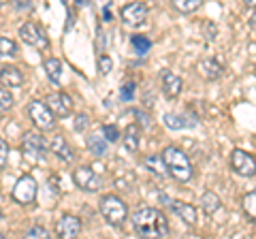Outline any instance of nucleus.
<instances>
[{
	"instance_id": "nucleus-1",
	"label": "nucleus",
	"mask_w": 256,
	"mask_h": 239,
	"mask_svg": "<svg viewBox=\"0 0 256 239\" xmlns=\"http://www.w3.org/2000/svg\"><path fill=\"white\" fill-rule=\"evenodd\" d=\"M132 226L134 233L141 237H166L169 235V220L162 212L154 207H139L132 214Z\"/></svg>"
},
{
	"instance_id": "nucleus-2",
	"label": "nucleus",
	"mask_w": 256,
	"mask_h": 239,
	"mask_svg": "<svg viewBox=\"0 0 256 239\" xmlns=\"http://www.w3.org/2000/svg\"><path fill=\"white\" fill-rule=\"evenodd\" d=\"M162 158H164L166 171H169L173 180L182 182V184H186V182L192 180V164L188 160V156L184 154L180 148H164Z\"/></svg>"
},
{
	"instance_id": "nucleus-3",
	"label": "nucleus",
	"mask_w": 256,
	"mask_h": 239,
	"mask_svg": "<svg viewBox=\"0 0 256 239\" xmlns=\"http://www.w3.org/2000/svg\"><path fill=\"white\" fill-rule=\"evenodd\" d=\"M98 210L102 214V218H105L111 226H120L128 216L126 203L116 194H105L102 196L100 203H98Z\"/></svg>"
},
{
	"instance_id": "nucleus-4",
	"label": "nucleus",
	"mask_w": 256,
	"mask_h": 239,
	"mask_svg": "<svg viewBox=\"0 0 256 239\" xmlns=\"http://www.w3.org/2000/svg\"><path fill=\"white\" fill-rule=\"evenodd\" d=\"M28 118H30V122L43 132L45 130H54V126H56L54 111L50 109L47 102H41V100H32L28 105Z\"/></svg>"
},
{
	"instance_id": "nucleus-5",
	"label": "nucleus",
	"mask_w": 256,
	"mask_h": 239,
	"mask_svg": "<svg viewBox=\"0 0 256 239\" xmlns=\"http://www.w3.org/2000/svg\"><path fill=\"white\" fill-rule=\"evenodd\" d=\"M36 192H38L36 180L32 178V175H22V178L15 182L11 196H13V201L20 205H32L36 201Z\"/></svg>"
},
{
	"instance_id": "nucleus-6",
	"label": "nucleus",
	"mask_w": 256,
	"mask_h": 239,
	"mask_svg": "<svg viewBox=\"0 0 256 239\" xmlns=\"http://www.w3.org/2000/svg\"><path fill=\"white\" fill-rule=\"evenodd\" d=\"M73 180L79 190H84V192H98L102 188V180L98 173H94V169L90 166H77L73 171Z\"/></svg>"
},
{
	"instance_id": "nucleus-7",
	"label": "nucleus",
	"mask_w": 256,
	"mask_h": 239,
	"mask_svg": "<svg viewBox=\"0 0 256 239\" xmlns=\"http://www.w3.org/2000/svg\"><path fill=\"white\" fill-rule=\"evenodd\" d=\"M22 148H24V154H28L30 158H34V160H45L47 156V141L43 134L38 132H26L22 137Z\"/></svg>"
},
{
	"instance_id": "nucleus-8",
	"label": "nucleus",
	"mask_w": 256,
	"mask_h": 239,
	"mask_svg": "<svg viewBox=\"0 0 256 239\" xmlns=\"http://www.w3.org/2000/svg\"><path fill=\"white\" fill-rule=\"evenodd\" d=\"M230 169H233L239 178H252L256 173V160L252 154L244 152V150H233V152H230Z\"/></svg>"
},
{
	"instance_id": "nucleus-9",
	"label": "nucleus",
	"mask_w": 256,
	"mask_h": 239,
	"mask_svg": "<svg viewBox=\"0 0 256 239\" xmlns=\"http://www.w3.org/2000/svg\"><path fill=\"white\" fill-rule=\"evenodd\" d=\"M120 18L128 28H139L148 20V4L146 2H128L122 6Z\"/></svg>"
},
{
	"instance_id": "nucleus-10",
	"label": "nucleus",
	"mask_w": 256,
	"mask_h": 239,
	"mask_svg": "<svg viewBox=\"0 0 256 239\" xmlns=\"http://www.w3.org/2000/svg\"><path fill=\"white\" fill-rule=\"evenodd\" d=\"M20 38L26 45H30V47H41V50L50 45L45 32L36 26V24H32V22H26V24H22V26H20Z\"/></svg>"
},
{
	"instance_id": "nucleus-11",
	"label": "nucleus",
	"mask_w": 256,
	"mask_h": 239,
	"mask_svg": "<svg viewBox=\"0 0 256 239\" xmlns=\"http://www.w3.org/2000/svg\"><path fill=\"white\" fill-rule=\"evenodd\" d=\"M47 105H50V109L54 111L56 118H68L70 114H73V98L68 96L66 92H54L47 96Z\"/></svg>"
},
{
	"instance_id": "nucleus-12",
	"label": "nucleus",
	"mask_w": 256,
	"mask_h": 239,
	"mask_svg": "<svg viewBox=\"0 0 256 239\" xmlns=\"http://www.w3.org/2000/svg\"><path fill=\"white\" fill-rule=\"evenodd\" d=\"M56 233H58V237H64V239L77 237L82 233V220L73 216V214H64L58 220V224H56Z\"/></svg>"
},
{
	"instance_id": "nucleus-13",
	"label": "nucleus",
	"mask_w": 256,
	"mask_h": 239,
	"mask_svg": "<svg viewBox=\"0 0 256 239\" xmlns=\"http://www.w3.org/2000/svg\"><path fill=\"white\" fill-rule=\"evenodd\" d=\"M164 196V194H162ZM164 201H166V205L171 207V210L178 214V216L186 222V224H190V226H194L196 224V220H198V216H196V207H192L190 203H184V201H171V198H166L164 196Z\"/></svg>"
},
{
	"instance_id": "nucleus-14",
	"label": "nucleus",
	"mask_w": 256,
	"mask_h": 239,
	"mask_svg": "<svg viewBox=\"0 0 256 239\" xmlns=\"http://www.w3.org/2000/svg\"><path fill=\"white\" fill-rule=\"evenodd\" d=\"M182 88H184V82L180 75L171 73V70H164L162 73V94L166 98H178L182 94Z\"/></svg>"
},
{
	"instance_id": "nucleus-15",
	"label": "nucleus",
	"mask_w": 256,
	"mask_h": 239,
	"mask_svg": "<svg viewBox=\"0 0 256 239\" xmlns=\"http://www.w3.org/2000/svg\"><path fill=\"white\" fill-rule=\"evenodd\" d=\"M222 73H224V66L216 58H205V60L198 62V75H201L203 79H207V82L220 79Z\"/></svg>"
},
{
	"instance_id": "nucleus-16",
	"label": "nucleus",
	"mask_w": 256,
	"mask_h": 239,
	"mask_svg": "<svg viewBox=\"0 0 256 239\" xmlns=\"http://www.w3.org/2000/svg\"><path fill=\"white\" fill-rule=\"evenodd\" d=\"M50 148H52V152L58 156L62 162H73L75 152L70 150V146L66 143V139H64L62 134H56V137L52 139V143H50Z\"/></svg>"
},
{
	"instance_id": "nucleus-17",
	"label": "nucleus",
	"mask_w": 256,
	"mask_h": 239,
	"mask_svg": "<svg viewBox=\"0 0 256 239\" xmlns=\"http://www.w3.org/2000/svg\"><path fill=\"white\" fill-rule=\"evenodd\" d=\"M141 128L137 124H130L128 128L124 130V134H122V148H124V152H128V154H134L139 150V141H141Z\"/></svg>"
},
{
	"instance_id": "nucleus-18",
	"label": "nucleus",
	"mask_w": 256,
	"mask_h": 239,
	"mask_svg": "<svg viewBox=\"0 0 256 239\" xmlns=\"http://www.w3.org/2000/svg\"><path fill=\"white\" fill-rule=\"evenodd\" d=\"M88 150L96 156V158H102L107 154V150H109V141L107 137L100 132H94V134H88Z\"/></svg>"
},
{
	"instance_id": "nucleus-19",
	"label": "nucleus",
	"mask_w": 256,
	"mask_h": 239,
	"mask_svg": "<svg viewBox=\"0 0 256 239\" xmlns=\"http://www.w3.org/2000/svg\"><path fill=\"white\" fill-rule=\"evenodd\" d=\"M0 84L4 88H22L24 86V75L20 68L15 66H4L0 68Z\"/></svg>"
},
{
	"instance_id": "nucleus-20",
	"label": "nucleus",
	"mask_w": 256,
	"mask_h": 239,
	"mask_svg": "<svg viewBox=\"0 0 256 239\" xmlns=\"http://www.w3.org/2000/svg\"><path fill=\"white\" fill-rule=\"evenodd\" d=\"M162 120H164L166 128H171V130L192 128V126H196V124H198V120H196V118H192V120H188L186 116H178V114H166V116H164Z\"/></svg>"
},
{
	"instance_id": "nucleus-21",
	"label": "nucleus",
	"mask_w": 256,
	"mask_h": 239,
	"mask_svg": "<svg viewBox=\"0 0 256 239\" xmlns=\"http://www.w3.org/2000/svg\"><path fill=\"white\" fill-rule=\"evenodd\" d=\"M43 68H45V75L50 77V82L56 84V86H60V79H62V62L60 58H47L43 62Z\"/></svg>"
},
{
	"instance_id": "nucleus-22",
	"label": "nucleus",
	"mask_w": 256,
	"mask_h": 239,
	"mask_svg": "<svg viewBox=\"0 0 256 239\" xmlns=\"http://www.w3.org/2000/svg\"><path fill=\"white\" fill-rule=\"evenodd\" d=\"M220 207H222V201H220V196L216 192H205L201 196V210L207 214V216H214Z\"/></svg>"
},
{
	"instance_id": "nucleus-23",
	"label": "nucleus",
	"mask_w": 256,
	"mask_h": 239,
	"mask_svg": "<svg viewBox=\"0 0 256 239\" xmlns=\"http://www.w3.org/2000/svg\"><path fill=\"white\" fill-rule=\"evenodd\" d=\"M146 166L148 169L158 175V178H164V175H169V171H166V164H164V158L162 154H154V156H148L146 158Z\"/></svg>"
},
{
	"instance_id": "nucleus-24",
	"label": "nucleus",
	"mask_w": 256,
	"mask_h": 239,
	"mask_svg": "<svg viewBox=\"0 0 256 239\" xmlns=\"http://www.w3.org/2000/svg\"><path fill=\"white\" fill-rule=\"evenodd\" d=\"M171 4H173V9L178 13L190 15V13H194L198 6L203 4V0H171Z\"/></svg>"
},
{
	"instance_id": "nucleus-25",
	"label": "nucleus",
	"mask_w": 256,
	"mask_h": 239,
	"mask_svg": "<svg viewBox=\"0 0 256 239\" xmlns=\"http://www.w3.org/2000/svg\"><path fill=\"white\" fill-rule=\"evenodd\" d=\"M18 56V43L13 38L0 36V58H15Z\"/></svg>"
},
{
	"instance_id": "nucleus-26",
	"label": "nucleus",
	"mask_w": 256,
	"mask_h": 239,
	"mask_svg": "<svg viewBox=\"0 0 256 239\" xmlns=\"http://www.w3.org/2000/svg\"><path fill=\"white\" fill-rule=\"evenodd\" d=\"M130 45H132V50L137 52L139 56H146L152 50V41H150L148 36H143V34H134L130 38Z\"/></svg>"
},
{
	"instance_id": "nucleus-27",
	"label": "nucleus",
	"mask_w": 256,
	"mask_h": 239,
	"mask_svg": "<svg viewBox=\"0 0 256 239\" xmlns=\"http://www.w3.org/2000/svg\"><path fill=\"white\" fill-rule=\"evenodd\" d=\"M244 212L252 222H256V190L244 196Z\"/></svg>"
},
{
	"instance_id": "nucleus-28",
	"label": "nucleus",
	"mask_w": 256,
	"mask_h": 239,
	"mask_svg": "<svg viewBox=\"0 0 256 239\" xmlns=\"http://www.w3.org/2000/svg\"><path fill=\"white\" fill-rule=\"evenodd\" d=\"M134 90H137V84H134V82L122 84V88H120V100L130 102V100L134 98Z\"/></svg>"
},
{
	"instance_id": "nucleus-29",
	"label": "nucleus",
	"mask_w": 256,
	"mask_h": 239,
	"mask_svg": "<svg viewBox=\"0 0 256 239\" xmlns=\"http://www.w3.org/2000/svg\"><path fill=\"white\" fill-rule=\"evenodd\" d=\"M13 94L9 90H4V88H0V114H4V111H9L13 107Z\"/></svg>"
},
{
	"instance_id": "nucleus-30",
	"label": "nucleus",
	"mask_w": 256,
	"mask_h": 239,
	"mask_svg": "<svg viewBox=\"0 0 256 239\" xmlns=\"http://www.w3.org/2000/svg\"><path fill=\"white\" fill-rule=\"evenodd\" d=\"M100 130H102V134L107 137V141H109V143H116L120 137H122V134H120V128H118L116 124H105Z\"/></svg>"
},
{
	"instance_id": "nucleus-31",
	"label": "nucleus",
	"mask_w": 256,
	"mask_h": 239,
	"mask_svg": "<svg viewBox=\"0 0 256 239\" xmlns=\"http://www.w3.org/2000/svg\"><path fill=\"white\" fill-rule=\"evenodd\" d=\"M111 68H114V60H111L109 56L100 54V56H98V73H100V75H109Z\"/></svg>"
},
{
	"instance_id": "nucleus-32",
	"label": "nucleus",
	"mask_w": 256,
	"mask_h": 239,
	"mask_svg": "<svg viewBox=\"0 0 256 239\" xmlns=\"http://www.w3.org/2000/svg\"><path fill=\"white\" fill-rule=\"evenodd\" d=\"M6 162H9V146L4 139H0V169H4Z\"/></svg>"
},
{
	"instance_id": "nucleus-33",
	"label": "nucleus",
	"mask_w": 256,
	"mask_h": 239,
	"mask_svg": "<svg viewBox=\"0 0 256 239\" xmlns=\"http://www.w3.org/2000/svg\"><path fill=\"white\" fill-rule=\"evenodd\" d=\"M88 126H90V118H88L86 114H79V116L75 118V130H77V132H84Z\"/></svg>"
},
{
	"instance_id": "nucleus-34",
	"label": "nucleus",
	"mask_w": 256,
	"mask_h": 239,
	"mask_svg": "<svg viewBox=\"0 0 256 239\" xmlns=\"http://www.w3.org/2000/svg\"><path fill=\"white\" fill-rule=\"evenodd\" d=\"M13 6H15V11H22V13H26V11H32L34 9V4H32V0H11Z\"/></svg>"
},
{
	"instance_id": "nucleus-35",
	"label": "nucleus",
	"mask_w": 256,
	"mask_h": 239,
	"mask_svg": "<svg viewBox=\"0 0 256 239\" xmlns=\"http://www.w3.org/2000/svg\"><path fill=\"white\" fill-rule=\"evenodd\" d=\"M26 237H50L45 226H32L26 230Z\"/></svg>"
},
{
	"instance_id": "nucleus-36",
	"label": "nucleus",
	"mask_w": 256,
	"mask_h": 239,
	"mask_svg": "<svg viewBox=\"0 0 256 239\" xmlns=\"http://www.w3.org/2000/svg\"><path fill=\"white\" fill-rule=\"evenodd\" d=\"M132 114H134V116H137V122H139V126H146V128H148V126L152 124V120H150V116H148V114H143V111H141V109H134V111H132Z\"/></svg>"
},
{
	"instance_id": "nucleus-37",
	"label": "nucleus",
	"mask_w": 256,
	"mask_h": 239,
	"mask_svg": "<svg viewBox=\"0 0 256 239\" xmlns=\"http://www.w3.org/2000/svg\"><path fill=\"white\" fill-rule=\"evenodd\" d=\"M102 20H105V22L114 20V15H111V4H105V9H102Z\"/></svg>"
},
{
	"instance_id": "nucleus-38",
	"label": "nucleus",
	"mask_w": 256,
	"mask_h": 239,
	"mask_svg": "<svg viewBox=\"0 0 256 239\" xmlns=\"http://www.w3.org/2000/svg\"><path fill=\"white\" fill-rule=\"evenodd\" d=\"M205 28H207V30H210V32H207L205 36H207V38H216V26H212V24H207V26H205Z\"/></svg>"
},
{
	"instance_id": "nucleus-39",
	"label": "nucleus",
	"mask_w": 256,
	"mask_h": 239,
	"mask_svg": "<svg viewBox=\"0 0 256 239\" xmlns=\"http://www.w3.org/2000/svg\"><path fill=\"white\" fill-rule=\"evenodd\" d=\"M244 2H246V6H250V9L256 6V0H244Z\"/></svg>"
},
{
	"instance_id": "nucleus-40",
	"label": "nucleus",
	"mask_w": 256,
	"mask_h": 239,
	"mask_svg": "<svg viewBox=\"0 0 256 239\" xmlns=\"http://www.w3.org/2000/svg\"><path fill=\"white\" fill-rule=\"evenodd\" d=\"M6 2H9V0H0V6H2V4H6Z\"/></svg>"
},
{
	"instance_id": "nucleus-41",
	"label": "nucleus",
	"mask_w": 256,
	"mask_h": 239,
	"mask_svg": "<svg viewBox=\"0 0 256 239\" xmlns=\"http://www.w3.org/2000/svg\"><path fill=\"white\" fill-rule=\"evenodd\" d=\"M60 2H62V4H68V2H70V0H60Z\"/></svg>"
},
{
	"instance_id": "nucleus-42",
	"label": "nucleus",
	"mask_w": 256,
	"mask_h": 239,
	"mask_svg": "<svg viewBox=\"0 0 256 239\" xmlns=\"http://www.w3.org/2000/svg\"><path fill=\"white\" fill-rule=\"evenodd\" d=\"M77 2H79V4H84V2H86V0H77Z\"/></svg>"
},
{
	"instance_id": "nucleus-43",
	"label": "nucleus",
	"mask_w": 256,
	"mask_h": 239,
	"mask_svg": "<svg viewBox=\"0 0 256 239\" xmlns=\"http://www.w3.org/2000/svg\"><path fill=\"white\" fill-rule=\"evenodd\" d=\"M0 220H2V212H0Z\"/></svg>"
},
{
	"instance_id": "nucleus-44",
	"label": "nucleus",
	"mask_w": 256,
	"mask_h": 239,
	"mask_svg": "<svg viewBox=\"0 0 256 239\" xmlns=\"http://www.w3.org/2000/svg\"><path fill=\"white\" fill-rule=\"evenodd\" d=\"M2 237H4V235H2V233H0V239H2Z\"/></svg>"
}]
</instances>
